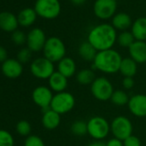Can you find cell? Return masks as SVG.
Wrapping results in <instances>:
<instances>
[{"label": "cell", "instance_id": "30", "mask_svg": "<svg viewBox=\"0 0 146 146\" xmlns=\"http://www.w3.org/2000/svg\"><path fill=\"white\" fill-rule=\"evenodd\" d=\"M0 146H14V139L10 133L0 129Z\"/></svg>", "mask_w": 146, "mask_h": 146}, {"label": "cell", "instance_id": "32", "mask_svg": "<svg viewBox=\"0 0 146 146\" xmlns=\"http://www.w3.org/2000/svg\"><path fill=\"white\" fill-rule=\"evenodd\" d=\"M32 56V51L27 47V48H22L21 49L18 53H17V60L22 64V63H27L30 59Z\"/></svg>", "mask_w": 146, "mask_h": 146}, {"label": "cell", "instance_id": "19", "mask_svg": "<svg viewBox=\"0 0 146 146\" xmlns=\"http://www.w3.org/2000/svg\"><path fill=\"white\" fill-rule=\"evenodd\" d=\"M37 16L38 15L35 12L34 9L25 8L22 9L17 15L18 23L20 26L23 27H28L35 22Z\"/></svg>", "mask_w": 146, "mask_h": 146}, {"label": "cell", "instance_id": "25", "mask_svg": "<svg viewBox=\"0 0 146 146\" xmlns=\"http://www.w3.org/2000/svg\"><path fill=\"white\" fill-rule=\"evenodd\" d=\"M96 80L95 73L91 69H82L77 74V80L80 85L88 86L91 85Z\"/></svg>", "mask_w": 146, "mask_h": 146}, {"label": "cell", "instance_id": "29", "mask_svg": "<svg viewBox=\"0 0 146 146\" xmlns=\"http://www.w3.org/2000/svg\"><path fill=\"white\" fill-rule=\"evenodd\" d=\"M15 130H16V133L20 134L21 136H29L32 128L28 121H20L15 126Z\"/></svg>", "mask_w": 146, "mask_h": 146}, {"label": "cell", "instance_id": "20", "mask_svg": "<svg viewBox=\"0 0 146 146\" xmlns=\"http://www.w3.org/2000/svg\"><path fill=\"white\" fill-rule=\"evenodd\" d=\"M42 125L48 130H53L59 126L60 115L50 109L49 110L43 113L42 115Z\"/></svg>", "mask_w": 146, "mask_h": 146}, {"label": "cell", "instance_id": "33", "mask_svg": "<svg viewBox=\"0 0 146 146\" xmlns=\"http://www.w3.org/2000/svg\"><path fill=\"white\" fill-rule=\"evenodd\" d=\"M24 146H45L43 140L36 135H29L24 142Z\"/></svg>", "mask_w": 146, "mask_h": 146}, {"label": "cell", "instance_id": "38", "mask_svg": "<svg viewBox=\"0 0 146 146\" xmlns=\"http://www.w3.org/2000/svg\"><path fill=\"white\" fill-rule=\"evenodd\" d=\"M88 146H107V143H104L102 141H96V142L89 144Z\"/></svg>", "mask_w": 146, "mask_h": 146}, {"label": "cell", "instance_id": "31", "mask_svg": "<svg viewBox=\"0 0 146 146\" xmlns=\"http://www.w3.org/2000/svg\"><path fill=\"white\" fill-rule=\"evenodd\" d=\"M11 33V39L15 44L22 45L24 43L27 42V35H25V33L22 31L16 29Z\"/></svg>", "mask_w": 146, "mask_h": 146}, {"label": "cell", "instance_id": "27", "mask_svg": "<svg viewBox=\"0 0 146 146\" xmlns=\"http://www.w3.org/2000/svg\"><path fill=\"white\" fill-rule=\"evenodd\" d=\"M111 101L114 104L117 106H124L125 104H128L129 98L127 94L122 90H116L114 91L113 95L111 97Z\"/></svg>", "mask_w": 146, "mask_h": 146}, {"label": "cell", "instance_id": "34", "mask_svg": "<svg viewBox=\"0 0 146 146\" xmlns=\"http://www.w3.org/2000/svg\"><path fill=\"white\" fill-rule=\"evenodd\" d=\"M123 145L124 146H142L141 142L139 139L134 135H131L127 137L124 141H123Z\"/></svg>", "mask_w": 146, "mask_h": 146}, {"label": "cell", "instance_id": "23", "mask_svg": "<svg viewBox=\"0 0 146 146\" xmlns=\"http://www.w3.org/2000/svg\"><path fill=\"white\" fill-rule=\"evenodd\" d=\"M97 50L89 42H83L78 47V54L86 62H93L96 56Z\"/></svg>", "mask_w": 146, "mask_h": 146}, {"label": "cell", "instance_id": "16", "mask_svg": "<svg viewBox=\"0 0 146 146\" xmlns=\"http://www.w3.org/2000/svg\"><path fill=\"white\" fill-rule=\"evenodd\" d=\"M130 57L137 63L146 62V42L135 40L134 43L128 48Z\"/></svg>", "mask_w": 146, "mask_h": 146}, {"label": "cell", "instance_id": "9", "mask_svg": "<svg viewBox=\"0 0 146 146\" xmlns=\"http://www.w3.org/2000/svg\"><path fill=\"white\" fill-rule=\"evenodd\" d=\"M110 128L114 138L121 141H124L127 137L131 136L133 129L131 121L122 115L117 116L113 120Z\"/></svg>", "mask_w": 146, "mask_h": 146}, {"label": "cell", "instance_id": "22", "mask_svg": "<svg viewBox=\"0 0 146 146\" xmlns=\"http://www.w3.org/2000/svg\"><path fill=\"white\" fill-rule=\"evenodd\" d=\"M131 32L136 40H146V17H139L136 19L131 27Z\"/></svg>", "mask_w": 146, "mask_h": 146}, {"label": "cell", "instance_id": "11", "mask_svg": "<svg viewBox=\"0 0 146 146\" xmlns=\"http://www.w3.org/2000/svg\"><path fill=\"white\" fill-rule=\"evenodd\" d=\"M46 39L45 32L39 27H34L27 35V46L32 52L43 50Z\"/></svg>", "mask_w": 146, "mask_h": 146}, {"label": "cell", "instance_id": "18", "mask_svg": "<svg viewBox=\"0 0 146 146\" xmlns=\"http://www.w3.org/2000/svg\"><path fill=\"white\" fill-rule=\"evenodd\" d=\"M133 25L131 16L125 12L116 13L112 18V26L119 31H126Z\"/></svg>", "mask_w": 146, "mask_h": 146}, {"label": "cell", "instance_id": "24", "mask_svg": "<svg viewBox=\"0 0 146 146\" xmlns=\"http://www.w3.org/2000/svg\"><path fill=\"white\" fill-rule=\"evenodd\" d=\"M138 71V63L131 57L123 58L120 67V72L124 77H133Z\"/></svg>", "mask_w": 146, "mask_h": 146}, {"label": "cell", "instance_id": "10", "mask_svg": "<svg viewBox=\"0 0 146 146\" xmlns=\"http://www.w3.org/2000/svg\"><path fill=\"white\" fill-rule=\"evenodd\" d=\"M95 15L101 20H108L117 13V0H96L93 5Z\"/></svg>", "mask_w": 146, "mask_h": 146}, {"label": "cell", "instance_id": "3", "mask_svg": "<svg viewBox=\"0 0 146 146\" xmlns=\"http://www.w3.org/2000/svg\"><path fill=\"white\" fill-rule=\"evenodd\" d=\"M44 56L51 62H59L65 57L66 48L64 42L58 37H50L46 39L43 48Z\"/></svg>", "mask_w": 146, "mask_h": 146}, {"label": "cell", "instance_id": "26", "mask_svg": "<svg viewBox=\"0 0 146 146\" xmlns=\"http://www.w3.org/2000/svg\"><path fill=\"white\" fill-rule=\"evenodd\" d=\"M135 38L133 35L132 32L129 31H122L117 36V42L118 44L124 48H129L135 41Z\"/></svg>", "mask_w": 146, "mask_h": 146}, {"label": "cell", "instance_id": "12", "mask_svg": "<svg viewBox=\"0 0 146 146\" xmlns=\"http://www.w3.org/2000/svg\"><path fill=\"white\" fill-rule=\"evenodd\" d=\"M52 98V90L46 86H38L32 92V99L34 103L41 109L50 107Z\"/></svg>", "mask_w": 146, "mask_h": 146}, {"label": "cell", "instance_id": "1", "mask_svg": "<svg viewBox=\"0 0 146 146\" xmlns=\"http://www.w3.org/2000/svg\"><path fill=\"white\" fill-rule=\"evenodd\" d=\"M116 29L108 23H102L94 27L89 33L88 40L97 51L112 49L117 41Z\"/></svg>", "mask_w": 146, "mask_h": 146}, {"label": "cell", "instance_id": "7", "mask_svg": "<svg viewBox=\"0 0 146 146\" xmlns=\"http://www.w3.org/2000/svg\"><path fill=\"white\" fill-rule=\"evenodd\" d=\"M30 71L34 77L40 80L49 79L55 72L53 62L45 56L34 59L30 65Z\"/></svg>", "mask_w": 146, "mask_h": 146}, {"label": "cell", "instance_id": "8", "mask_svg": "<svg viewBox=\"0 0 146 146\" xmlns=\"http://www.w3.org/2000/svg\"><path fill=\"white\" fill-rule=\"evenodd\" d=\"M91 92L93 96L100 101H108L111 98L114 88L112 83L104 77L96 78L91 84Z\"/></svg>", "mask_w": 146, "mask_h": 146}, {"label": "cell", "instance_id": "13", "mask_svg": "<svg viewBox=\"0 0 146 146\" xmlns=\"http://www.w3.org/2000/svg\"><path fill=\"white\" fill-rule=\"evenodd\" d=\"M1 71L5 77L9 79H16L22 75L23 67L17 59L8 58L2 63Z\"/></svg>", "mask_w": 146, "mask_h": 146}, {"label": "cell", "instance_id": "21", "mask_svg": "<svg viewBox=\"0 0 146 146\" xmlns=\"http://www.w3.org/2000/svg\"><path fill=\"white\" fill-rule=\"evenodd\" d=\"M77 66L75 61L71 57H64L59 62L58 71L67 79L72 77L76 74Z\"/></svg>", "mask_w": 146, "mask_h": 146}, {"label": "cell", "instance_id": "15", "mask_svg": "<svg viewBox=\"0 0 146 146\" xmlns=\"http://www.w3.org/2000/svg\"><path fill=\"white\" fill-rule=\"evenodd\" d=\"M19 26L17 15L9 11L0 12V29L7 32L13 33Z\"/></svg>", "mask_w": 146, "mask_h": 146}, {"label": "cell", "instance_id": "37", "mask_svg": "<svg viewBox=\"0 0 146 146\" xmlns=\"http://www.w3.org/2000/svg\"><path fill=\"white\" fill-rule=\"evenodd\" d=\"M107 146H124L123 145V142L116 138H114L112 139H110L108 143Z\"/></svg>", "mask_w": 146, "mask_h": 146}, {"label": "cell", "instance_id": "2", "mask_svg": "<svg viewBox=\"0 0 146 146\" xmlns=\"http://www.w3.org/2000/svg\"><path fill=\"white\" fill-rule=\"evenodd\" d=\"M122 59L123 58L117 50L108 49L98 51L93 63L95 68L101 72L105 74H115L120 71Z\"/></svg>", "mask_w": 146, "mask_h": 146}, {"label": "cell", "instance_id": "17", "mask_svg": "<svg viewBox=\"0 0 146 146\" xmlns=\"http://www.w3.org/2000/svg\"><path fill=\"white\" fill-rule=\"evenodd\" d=\"M48 83L50 89L53 92H56L57 93L65 92L68 85L67 78L60 74L59 71L54 72L50 76V78L48 79Z\"/></svg>", "mask_w": 146, "mask_h": 146}, {"label": "cell", "instance_id": "6", "mask_svg": "<svg viewBox=\"0 0 146 146\" xmlns=\"http://www.w3.org/2000/svg\"><path fill=\"white\" fill-rule=\"evenodd\" d=\"M88 133L95 139L101 140L105 139L111 130L108 121L101 116H94L89 120Z\"/></svg>", "mask_w": 146, "mask_h": 146}, {"label": "cell", "instance_id": "39", "mask_svg": "<svg viewBox=\"0 0 146 146\" xmlns=\"http://www.w3.org/2000/svg\"><path fill=\"white\" fill-rule=\"evenodd\" d=\"M71 3H72L74 5H76V6L83 5V4L86 2V0H71Z\"/></svg>", "mask_w": 146, "mask_h": 146}, {"label": "cell", "instance_id": "5", "mask_svg": "<svg viewBox=\"0 0 146 146\" xmlns=\"http://www.w3.org/2000/svg\"><path fill=\"white\" fill-rule=\"evenodd\" d=\"M75 98L72 94L62 92H58L53 96L51 102V109L59 115L66 114L70 112L75 106Z\"/></svg>", "mask_w": 146, "mask_h": 146}, {"label": "cell", "instance_id": "14", "mask_svg": "<svg viewBox=\"0 0 146 146\" xmlns=\"http://www.w3.org/2000/svg\"><path fill=\"white\" fill-rule=\"evenodd\" d=\"M129 110L138 117L146 116V95L137 94L133 96L128 102Z\"/></svg>", "mask_w": 146, "mask_h": 146}, {"label": "cell", "instance_id": "35", "mask_svg": "<svg viewBox=\"0 0 146 146\" xmlns=\"http://www.w3.org/2000/svg\"><path fill=\"white\" fill-rule=\"evenodd\" d=\"M134 80L133 79V77H124L123 80H122V85L123 87L126 90L132 89L134 86Z\"/></svg>", "mask_w": 146, "mask_h": 146}, {"label": "cell", "instance_id": "28", "mask_svg": "<svg viewBox=\"0 0 146 146\" xmlns=\"http://www.w3.org/2000/svg\"><path fill=\"white\" fill-rule=\"evenodd\" d=\"M71 131L76 136H83L88 133V124L81 120L76 121L72 123Z\"/></svg>", "mask_w": 146, "mask_h": 146}, {"label": "cell", "instance_id": "36", "mask_svg": "<svg viewBox=\"0 0 146 146\" xmlns=\"http://www.w3.org/2000/svg\"><path fill=\"white\" fill-rule=\"evenodd\" d=\"M8 59V53L4 47L0 45V62L3 63Z\"/></svg>", "mask_w": 146, "mask_h": 146}, {"label": "cell", "instance_id": "4", "mask_svg": "<svg viewBox=\"0 0 146 146\" xmlns=\"http://www.w3.org/2000/svg\"><path fill=\"white\" fill-rule=\"evenodd\" d=\"M38 16L52 20L57 18L61 12L59 0H36L34 7Z\"/></svg>", "mask_w": 146, "mask_h": 146}]
</instances>
